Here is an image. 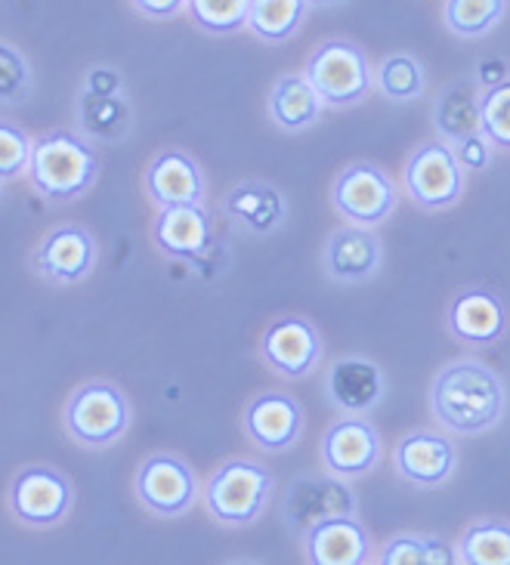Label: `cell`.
<instances>
[{
    "mask_svg": "<svg viewBox=\"0 0 510 565\" xmlns=\"http://www.w3.org/2000/svg\"><path fill=\"white\" fill-rule=\"evenodd\" d=\"M431 412L448 433L482 436L498 427L508 412V386L489 365L461 359L433 377Z\"/></svg>",
    "mask_w": 510,
    "mask_h": 565,
    "instance_id": "1",
    "label": "cell"
},
{
    "mask_svg": "<svg viewBox=\"0 0 510 565\" xmlns=\"http://www.w3.org/2000/svg\"><path fill=\"white\" fill-rule=\"evenodd\" d=\"M25 173L38 195L50 201H75L96 183L99 158L75 134L50 130L34 139Z\"/></svg>",
    "mask_w": 510,
    "mask_h": 565,
    "instance_id": "2",
    "label": "cell"
},
{
    "mask_svg": "<svg viewBox=\"0 0 510 565\" xmlns=\"http://www.w3.org/2000/svg\"><path fill=\"white\" fill-rule=\"evenodd\" d=\"M273 494V473L247 458H232L220 463L208 486H204V507L220 525L245 529L261 520Z\"/></svg>",
    "mask_w": 510,
    "mask_h": 565,
    "instance_id": "3",
    "label": "cell"
},
{
    "mask_svg": "<svg viewBox=\"0 0 510 565\" xmlns=\"http://www.w3.org/2000/svg\"><path fill=\"white\" fill-rule=\"evenodd\" d=\"M65 429L84 448H108L130 427V402L115 383L87 381L65 402Z\"/></svg>",
    "mask_w": 510,
    "mask_h": 565,
    "instance_id": "4",
    "label": "cell"
},
{
    "mask_svg": "<svg viewBox=\"0 0 510 565\" xmlns=\"http://www.w3.org/2000/svg\"><path fill=\"white\" fill-rule=\"evenodd\" d=\"M309 84L322 96L325 106L331 108H350L362 103L374 87V75H371L369 56L365 50L353 41H325L319 44L307 60Z\"/></svg>",
    "mask_w": 510,
    "mask_h": 565,
    "instance_id": "5",
    "label": "cell"
},
{
    "mask_svg": "<svg viewBox=\"0 0 510 565\" xmlns=\"http://www.w3.org/2000/svg\"><path fill=\"white\" fill-rule=\"evenodd\" d=\"M464 180H467V170L458 161L455 146L446 139H433V142L417 146L402 170L405 192L421 211L455 207L464 195Z\"/></svg>",
    "mask_w": 510,
    "mask_h": 565,
    "instance_id": "6",
    "label": "cell"
},
{
    "mask_svg": "<svg viewBox=\"0 0 510 565\" xmlns=\"http://www.w3.org/2000/svg\"><path fill=\"white\" fill-rule=\"evenodd\" d=\"M396 183L374 161H355L343 168L331 185V201L347 216V223L369 230L386 223V216L396 211Z\"/></svg>",
    "mask_w": 510,
    "mask_h": 565,
    "instance_id": "7",
    "label": "cell"
},
{
    "mask_svg": "<svg viewBox=\"0 0 510 565\" xmlns=\"http://www.w3.org/2000/svg\"><path fill=\"white\" fill-rule=\"evenodd\" d=\"M319 455L328 473L340 476L347 482L371 473L384 458L381 433L374 429L365 414H343L325 429Z\"/></svg>",
    "mask_w": 510,
    "mask_h": 565,
    "instance_id": "8",
    "label": "cell"
},
{
    "mask_svg": "<svg viewBox=\"0 0 510 565\" xmlns=\"http://www.w3.org/2000/svg\"><path fill=\"white\" fill-rule=\"evenodd\" d=\"M137 501L155 516H183L189 507L199 498V479L195 470L177 455H152L139 463L137 479H134Z\"/></svg>",
    "mask_w": 510,
    "mask_h": 565,
    "instance_id": "9",
    "label": "cell"
},
{
    "mask_svg": "<svg viewBox=\"0 0 510 565\" xmlns=\"http://www.w3.org/2000/svg\"><path fill=\"white\" fill-rule=\"evenodd\" d=\"M72 486L53 467H25L10 486V513L29 529H53L72 510Z\"/></svg>",
    "mask_w": 510,
    "mask_h": 565,
    "instance_id": "10",
    "label": "cell"
},
{
    "mask_svg": "<svg viewBox=\"0 0 510 565\" xmlns=\"http://www.w3.org/2000/svg\"><path fill=\"white\" fill-rule=\"evenodd\" d=\"M393 470L415 489H439L458 470V448L436 429L405 433L393 448Z\"/></svg>",
    "mask_w": 510,
    "mask_h": 565,
    "instance_id": "11",
    "label": "cell"
},
{
    "mask_svg": "<svg viewBox=\"0 0 510 565\" xmlns=\"http://www.w3.org/2000/svg\"><path fill=\"white\" fill-rule=\"evenodd\" d=\"M261 355L278 377L300 381V377L312 374L322 359V334L309 319L285 316L263 331Z\"/></svg>",
    "mask_w": 510,
    "mask_h": 565,
    "instance_id": "12",
    "label": "cell"
},
{
    "mask_svg": "<svg viewBox=\"0 0 510 565\" xmlns=\"http://www.w3.org/2000/svg\"><path fill=\"white\" fill-rule=\"evenodd\" d=\"M331 516H355V494L340 476H300L285 494V520L300 535Z\"/></svg>",
    "mask_w": 510,
    "mask_h": 565,
    "instance_id": "13",
    "label": "cell"
},
{
    "mask_svg": "<svg viewBox=\"0 0 510 565\" xmlns=\"http://www.w3.org/2000/svg\"><path fill=\"white\" fill-rule=\"evenodd\" d=\"M384 263V245L369 226H338L325 238L322 269L325 276L338 285H362L381 273Z\"/></svg>",
    "mask_w": 510,
    "mask_h": 565,
    "instance_id": "14",
    "label": "cell"
},
{
    "mask_svg": "<svg viewBox=\"0 0 510 565\" xmlns=\"http://www.w3.org/2000/svg\"><path fill=\"white\" fill-rule=\"evenodd\" d=\"M446 324L448 334L467 347H492L508 334V303L495 290L470 285L448 303Z\"/></svg>",
    "mask_w": 510,
    "mask_h": 565,
    "instance_id": "15",
    "label": "cell"
},
{
    "mask_svg": "<svg viewBox=\"0 0 510 565\" xmlns=\"http://www.w3.org/2000/svg\"><path fill=\"white\" fill-rule=\"evenodd\" d=\"M242 429L261 451L281 455L304 436V408L288 393H263L242 412Z\"/></svg>",
    "mask_w": 510,
    "mask_h": 565,
    "instance_id": "16",
    "label": "cell"
},
{
    "mask_svg": "<svg viewBox=\"0 0 510 565\" xmlns=\"http://www.w3.org/2000/svg\"><path fill=\"white\" fill-rule=\"evenodd\" d=\"M325 396L340 414H369L386 396V374L365 355H340L325 374Z\"/></svg>",
    "mask_w": 510,
    "mask_h": 565,
    "instance_id": "17",
    "label": "cell"
},
{
    "mask_svg": "<svg viewBox=\"0 0 510 565\" xmlns=\"http://www.w3.org/2000/svg\"><path fill=\"white\" fill-rule=\"evenodd\" d=\"M34 266L38 273L56 285H75L87 278L96 266V242L87 230L81 226H60L34 250Z\"/></svg>",
    "mask_w": 510,
    "mask_h": 565,
    "instance_id": "18",
    "label": "cell"
},
{
    "mask_svg": "<svg viewBox=\"0 0 510 565\" xmlns=\"http://www.w3.org/2000/svg\"><path fill=\"white\" fill-rule=\"evenodd\" d=\"M211 232L214 220L204 211V204H177L158 211L152 238L170 260H199L211 245Z\"/></svg>",
    "mask_w": 510,
    "mask_h": 565,
    "instance_id": "19",
    "label": "cell"
},
{
    "mask_svg": "<svg viewBox=\"0 0 510 565\" xmlns=\"http://www.w3.org/2000/svg\"><path fill=\"white\" fill-rule=\"evenodd\" d=\"M142 183L158 211L177 204H204V173L195 164V158H189L180 149L155 154Z\"/></svg>",
    "mask_w": 510,
    "mask_h": 565,
    "instance_id": "20",
    "label": "cell"
},
{
    "mask_svg": "<svg viewBox=\"0 0 510 565\" xmlns=\"http://www.w3.org/2000/svg\"><path fill=\"white\" fill-rule=\"evenodd\" d=\"M304 551L316 565H365L371 537L355 516H331L304 532Z\"/></svg>",
    "mask_w": 510,
    "mask_h": 565,
    "instance_id": "21",
    "label": "cell"
},
{
    "mask_svg": "<svg viewBox=\"0 0 510 565\" xmlns=\"http://www.w3.org/2000/svg\"><path fill=\"white\" fill-rule=\"evenodd\" d=\"M223 211L247 235H269V232L285 226V220H288V201H285V195L273 183L247 180V183L232 185L230 192H226Z\"/></svg>",
    "mask_w": 510,
    "mask_h": 565,
    "instance_id": "22",
    "label": "cell"
},
{
    "mask_svg": "<svg viewBox=\"0 0 510 565\" xmlns=\"http://www.w3.org/2000/svg\"><path fill=\"white\" fill-rule=\"evenodd\" d=\"M479 81L477 77H464V81H451L443 93L436 96L433 106V127L439 139L446 142H461L464 137L479 130Z\"/></svg>",
    "mask_w": 510,
    "mask_h": 565,
    "instance_id": "23",
    "label": "cell"
},
{
    "mask_svg": "<svg viewBox=\"0 0 510 565\" xmlns=\"http://www.w3.org/2000/svg\"><path fill=\"white\" fill-rule=\"evenodd\" d=\"M322 96L309 84L307 75H285L278 77L276 87L269 90V118L288 130L300 134L322 118Z\"/></svg>",
    "mask_w": 510,
    "mask_h": 565,
    "instance_id": "24",
    "label": "cell"
},
{
    "mask_svg": "<svg viewBox=\"0 0 510 565\" xmlns=\"http://www.w3.org/2000/svg\"><path fill=\"white\" fill-rule=\"evenodd\" d=\"M307 13V0H251L247 31L266 44H285L304 25Z\"/></svg>",
    "mask_w": 510,
    "mask_h": 565,
    "instance_id": "25",
    "label": "cell"
},
{
    "mask_svg": "<svg viewBox=\"0 0 510 565\" xmlns=\"http://www.w3.org/2000/svg\"><path fill=\"white\" fill-rule=\"evenodd\" d=\"M464 565H510V522H474L458 541Z\"/></svg>",
    "mask_w": 510,
    "mask_h": 565,
    "instance_id": "26",
    "label": "cell"
},
{
    "mask_svg": "<svg viewBox=\"0 0 510 565\" xmlns=\"http://www.w3.org/2000/svg\"><path fill=\"white\" fill-rule=\"evenodd\" d=\"M508 0H446L443 19L446 29L467 41H479L504 19Z\"/></svg>",
    "mask_w": 510,
    "mask_h": 565,
    "instance_id": "27",
    "label": "cell"
},
{
    "mask_svg": "<svg viewBox=\"0 0 510 565\" xmlns=\"http://www.w3.org/2000/svg\"><path fill=\"white\" fill-rule=\"evenodd\" d=\"M374 81H378V90L384 93L390 103H412V99H421L427 90V72L412 53L386 56Z\"/></svg>",
    "mask_w": 510,
    "mask_h": 565,
    "instance_id": "28",
    "label": "cell"
},
{
    "mask_svg": "<svg viewBox=\"0 0 510 565\" xmlns=\"http://www.w3.org/2000/svg\"><path fill=\"white\" fill-rule=\"evenodd\" d=\"M81 124L84 130L96 139L115 142L130 130V106L121 96H96L87 93L81 96Z\"/></svg>",
    "mask_w": 510,
    "mask_h": 565,
    "instance_id": "29",
    "label": "cell"
},
{
    "mask_svg": "<svg viewBox=\"0 0 510 565\" xmlns=\"http://www.w3.org/2000/svg\"><path fill=\"white\" fill-rule=\"evenodd\" d=\"M189 19L199 25L204 34H235L247 29V13H251V0H189L185 3Z\"/></svg>",
    "mask_w": 510,
    "mask_h": 565,
    "instance_id": "30",
    "label": "cell"
},
{
    "mask_svg": "<svg viewBox=\"0 0 510 565\" xmlns=\"http://www.w3.org/2000/svg\"><path fill=\"white\" fill-rule=\"evenodd\" d=\"M479 130L498 149H510V77L482 90L479 99Z\"/></svg>",
    "mask_w": 510,
    "mask_h": 565,
    "instance_id": "31",
    "label": "cell"
},
{
    "mask_svg": "<svg viewBox=\"0 0 510 565\" xmlns=\"http://www.w3.org/2000/svg\"><path fill=\"white\" fill-rule=\"evenodd\" d=\"M34 139L10 121H0V183L15 180L29 170Z\"/></svg>",
    "mask_w": 510,
    "mask_h": 565,
    "instance_id": "32",
    "label": "cell"
},
{
    "mask_svg": "<svg viewBox=\"0 0 510 565\" xmlns=\"http://www.w3.org/2000/svg\"><path fill=\"white\" fill-rule=\"evenodd\" d=\"M29 65L25 60L15 53L13 46L0 44V99L3 103H13V99H22L29 93Z\"/></svg>",
    "mask_w": 510,
    "mask_h": 565,
    "instance_id": "33",
    "label": "cell"
},
{
    "mask_svg": "<svg viewBox=\"0 0 510 565\" xmlns=\"http://www.w3.org/2000/svg\"><path fill=\"white\" fill-rule=\"evenodd\" d=\"M381 565H431V544L427 535H396L386 541L378 556Z\"/></svg>",
    "mask_w": 510,
    "mask_h": 565,
    "instance_id": "34",
    "label": "cell"
},
{
    "mask_svg": "<svg viewBox=\"0 0 510 565\" xmlns=\"http://www.w3.org/2000/svg\"><path fill=\"white\" fill-rule=\"evenodd\" d=\"M455 154H458L464 170H474V173L486 170L492 164V139L486 137L482 130H477V134L464 137L461 142H455Z\"/></svg>",
    "mask_w": 510,
    "mask_h": 565,
    "instance_id": "35",
    "label": "cell"
},
{
    "mask_svg": "<svg viewBox=\"0 0 510 565\" xmlns=\"http://www.w3.org/2000/svg\"><path fill=\"white\" fill-rule=\"evenodd\" d=\"M87 93L96 96H121V75L115 68H93L87 75Z\"/></svg>",
    "mask_w": 510,
    "mask_h": 565,
    "instance_id": "36",
    "label": "cell"
},
{
    "mask_svg": "<svg viewBox=\"0 0 510 565\" xmlns=\"http://www.w3.org/2000/svg\"><path fill=\"white\" fill-rule=\"evenodd\" d=\"M189 0H134L139 13L149 15V19H170L183 10Z\"/></svg>",
    "mask_w": 510,
    "mask_h": 565,
    "instance_id": "37",
    "label": "cell"
},
{
    "mask_svg": "<svg viewBox=\"0 0 510 565\" xmlns=\"http://www.w3.org/2000/svg\"><path fill=\"white\" fill-rule=\"evenodd\" d=\"M510 72H508V65L501 60H482V65H479V72H477V81H479V87H495V84H501V81H508Z\"/></svg>",
    "mask_w": 510,
    "mask_h": 565,
    "instance_id": "38",
    "label": "cell"
},
{
    "mask_svg": "<svg viewBox=\"0 0 510 565\" xmlns=\"http://www.w3.org/2000/svg\"><path fill=\"white\" fill-rule=\"evenodd\" d=\"M309 7H319V10H328V7H338L340 0H307Z\"/></svg>",
    "mask_w": 510,
    "mask_h": 565,
    "instance_id": "39",
    "label": "cell"
}]
</instances>
